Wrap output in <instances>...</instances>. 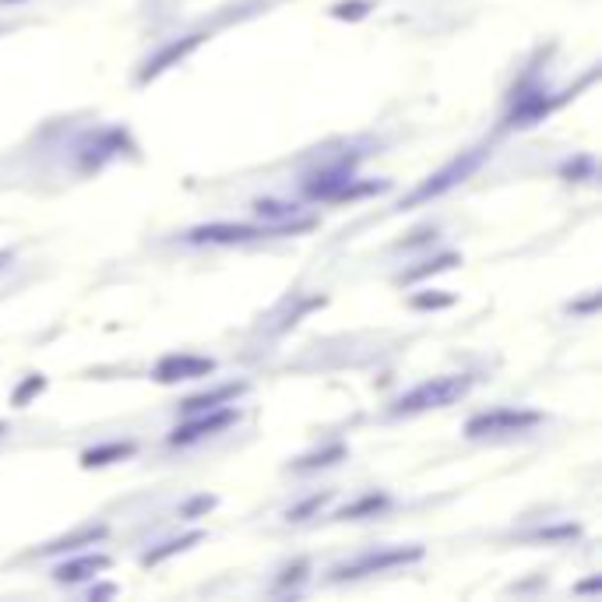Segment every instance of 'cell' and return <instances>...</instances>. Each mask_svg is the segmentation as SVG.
Listing matches in <instances>:
<instances>
[{
    "label": "cell",
    "mask_w": 602,
    "mask_h": 602,
    "mask_svg": "<svg viewBox=\"0 0 602 602\" xmlns=\"http://www.w3.org/2000/svg\"><path fill=\"white\" fill-rule=\"evenodd\" d=\"M131 451H134V444L113 440V444H102V448L85 451V455H82V465H85V469H96V465H109V462H123Z\"/></svg>",
    "instance_id": "cell-12"
},
{
    "label": "cell",
    "mask_w": 602,
    "mask_h": 602,
    "mask_svg": "<svg viewBox=\"0 0 602 602\" xmlns=\"http://www.w3.org/2000/svg\"><path fill=\"white\" fill-rule=\"evenodd\" d=\"M201 543V532H191V535H184V539H170V543H162V550H152V553H145V567H152V564H162L166 557H173V553H180V550H187V546H194Z\"/></svg>",
    "instance_id": "cell-13"
},
{
    "label": "cell",
    "mask_w": 602,
    "mask_h": 602,
    "mask_svg": "<svg viewBox=\"0 0 602 602\" xmlns=\"http://www.w3.org/2000/svg\"><path fill=\"white\" fill-rule=\"evenodd\" d=\"M324 501H328V497H313V501H306L303 507H293V511H289V521H303V514H310L313 507H321Z\"/></svg>",
    "instance_id": "cell-21"
},
{
    "label": "cell",
    "mask_w": 602,
    "mask_h": 602,
    "mask_svg": "<svg viewBox=\"0 0 602 602\" xmlns=\"http://www.w3.org/2000/svg\"><path fill=\"white\" fill-rule=\"evenodd\" d=\"M297 233L303 226H243V222H211L198 226L187 233V243H247V240H261V236H279V233Z\"/></svg>",
    "instance_id": "cell-4"
},
{
    "label": "cell",
    "mask_w": 602,
    "mask_h": 602,
    "mask_svg": "<svg viewBox=\"0 0 602 602\" xmlns=\"http://www.w3.org/2000/svg\"><path fill=\"white\" fill-rule=\"evenodd\" d=\"M342 455H345V451H342V448L335 444V448H331V451H324V455H310V458H303L300 469H317V465H331V458H342Z\"/></svg>",
    "instance_id": "cell-17"
},
{
    "label": "cell",
    "mask_w": 602,
    "mask_h": 602,
    "mask_svg": "<svg viewBox=\"0 0 602 602\" xmlns=\"http://www.w3.org/2000/svg\"><path fill=\"white\" fill-rule=\"evenodd\" d=\"M455 265H458V257H455V254H444V257H437V261H426V268L408 272L405 279L412 282V279H423V275H430V272H448V268H455Z\"/></svg>",
    "instance_id": "cell-16"
},
{
    "label": "cell",
    "mask_w": 602,
    "mask_h": 602,
    "mask_svg": "<svg viewBox=\"0 0 602 602\" xmlns=\"http://www.w3.org/2000/svg\"><path fill=\"white\" fill-rule=\"evenodd\" d=\"M254 208H257V215H261L268 226H293V218H297V211H300L297 204H286V201H257ZM297 226L306 229L310 222H297Z\"/></svg>",
    "instance_id": "cell-11"
},
{
    "label": "cell",
    "mask_w": 602,
    "mask_h": 602,
    "mask_svg": "<svg viewBox=\"0 0 602 602\" xmlns=\"http://www.w3.org/2000/svg\"><path fill=\"white\" fill-rule=\"evenodd\" d=\"M7 261H11V250H0V268H4Z\"/></svg>",
    "instance_id": "cell-23"
},
{
    "label": "cell",
    "mask_w": 602,
    "mask_h": 602,
    "mask_svg": "<svg viewBox=\"0 0 602 602\" xmlns=\"http://www.w3.org/2000/svg\"><path fill=\"white\" fill-rule=\"evenodd\" d=\"M4 430H7V426H4V423H0V433H4Z\"/></svg>",
    "instance_id": "cell-24"
},
{
    "label": "cell",
    "mask_w": 602,
    "mask_h": 602,
    "mask_svg": "<svg viewBox=\"0 0 602 602\" xmlns=\"http://www.w3.org/2000/svg\"><path fill=\"white\" fill-rule=\"evenodd\" d=\"M229 423H236V408H229V405L208 408V412H198V419H191V423L177 426V430L170 433V444H194V440H201V437H211V433L226 430Z\"/></svg>",
    "instance_id": "cell-6"
},
{
    "label": "cell",
    "mask_w": 602,
    "mask_h": 602,
    "mask_svg": "<svg viewBox=\"0 0 602 602\" xmlns=\"http://www.w3.org/2000/svg\"><path fill=\"white\" fill-rule=\"evenodd\" d=\"M412 303H416L419 310H430V306H451L455 297H416Z\"/></svg>",
    "instance_id": "cell-19"
},
{
    "label": "cell",
    "mask_w": 602,
    "mask_h": 602,
    "mask_svg": "<svg viewBox=\"0 0 602 602\" xmlns=\"http://www.w3.org/2000/svg\"><path fill=\"white\" fill-rule=\"evenodd\" d=\"M543 423V412L535 408H490L465 423V437H501V433H525Z\"/></svg>",
    "instance_id": "cell-2"
},
{
    "label": "cell",
    "mask_w": 602,
    "mask_h": 602,
    "mask_svg": "<svg viewBox=\"0 0 602 602\" xmlns=\"http://www.w3.org/2000/svg\"><path fill=\"white\" fill-rule=\"evenodd\" d=\"M201 39L204 36H187V39H177V43H170V46H162L148 64H145V71H141V82H152L155 75H162L166 67H173L177 60H184L191 50H198L201 46Z\"/></svg>",
    "instance_id": "cell-9"
},
{
    "label": "cell",
    "mask_w": 602,
    "mask_h": 602,
    "mask_svg": "<svg viewBox=\"0 0 602 602\" xmlns=\"http://www.w3.org/2000/svg\"><path fill=\"white\" fill-rule=\"evenodd\" d=\"M423 557V550L419 546H395V550H370V553H363V557H356V560H349V564H342V567H335L331 571V578H338V582H345V578H363V574H381V571H392V567H405V564H416Z\"/></svg>",
    "instance_id": "cell-3"
},
{
    "label": "cell",
    "mask_w": 602,
    "mask_h": 602,
    "mask_svg": "<svg viewBox=\"0 0 602 602\" xmlns=\"http://www.w3.org/2000/svg\"><path fill=\"white\" fill-rule=\"evenodd\" d=\"M381 507H388V497H384V494H367V497H360L356 503L342 507L338 518H367V514H377Z\"/></svg>",
    "instance_id": "cell-14"
},
{
    "label": "cell",
    "mask_w": 602,
    "mask_h": 602,
    "mask_svg": "<svg viewBox=\"0 0 602 602\" xmlns=\"http://www.w3.org/2000/svg\"><path fill=\"white\" fill-rule=\"evenodd\" d=\"M243 392H247V384H222V388H211V392H201V395H191L187 401H180V412L198 416V412L218 408V405H226V401H236Z\"/></svg>",
    "instance_id": "cell-10"
},
{
    "label": "cell",
    "mask_w": 602,
    "mask_h": 602,
    "mask_svg": "<svg viewBox=\"0 0 602 602\" xmlns=\"http://www.w3.org/2000/svg\"><path fill=\"white\" fill-rule=\"evenodd\" d=\"M370 11V4L356 0V4H335V18H363Z\"/></svg>",
    "instance_id": "cell-18"
},
{
    "label": "cell",
    "mask_w": 602,
    "mask_h": 602,
    "mask_svg": "<svg viewBox=\"0 0 602 602\" xmlns=\"http://www.w3.org/2000/svg\"><path fill=\"white\" fill-rule=\"evenodd\" d=\"M106 535V528L96 525V528H85V532H78V535H71V539H60V543H53V546H46V553H57V550H78V546H96V539Z\"/></svg>",
    "instance_id": "cell-15"
},
{
    "label": "cell",
    "mask_w": 602,
    "mask_h": 602,
    "mask_svg": "<svg viewBox=\"0 0 602 602\" xmlns=\"http://www.w3.org/2000/svg\"><path fill=\"white\" fill-rule=\"evenodd\" d=\"M479 162H483V148H476V152L455 159L451 166H444L440 173H433L426 184H419L408 198L401 201V208H412V204H419V201H430V198H437V194H444V191H451L455 184H462L465 177H472V173L479 170Z\"/></svg>",
    "instance_id": "cell-5"
},
{
    "label": "cell",
    "mask_w": 602,
    "mask_h": 602,
    "mask_svg": "<svg viewBox=\"0 0 602 602\" xmlns=\"http://www.w3.org/2000/svg\"><path fill=\"white\" fill-rule=\"evenodd\" d=\"M469 388H472V377H465V374L433 377V381H423V384H416L412 392H405V395L392 405V412H395V416H412V412H426V408H444V405H451V401L465 399Z\"/></svg>",
    "instance_id": "cell-1"
},
{
    "label": "cell",
    "mask_w": 602,
    "mask_h": 602,
    "mask_svg": "<svg viewBox=\"0 0 602 602\" xmlns=\"http://www.w3.org/2000/svg\"><path fill=\"white\" fill-rule=\"evenodd\" d=\"M43 384H46L43 377H32V381H28V384H25V388H21L18 395H14V401H18V405H25V401H28V395H32V392H43Z\"/></svg>",
    "instance_id": "cell-20"
},
{
    "label": "cell",
    "mask_w": 602,
    "mask_h": 602,
    "mask_svg": "<svg viewBox=\"0 0 602 602\" xmlns=\"http://www.w3.org/2000/svg\"><path fill=\"white\" fill-rule=\"evenodd\" d=\"M106 567H109V557H102V553H85V557L64 560V564L53 571V578H57V582H64V585H78V582L96 578V574L106 571Z\"/></svg>",
    "instance_id": "cell-8"
},
{
    "label": "cell",
    "mask_w": 602,
    "mask_h": 602,
    "mask_svg": "<svg viewBox=\"0 0 602 602\" xmlns=\"http://www.w3.org/2000/svg\"><path fill=\"white\" fill-rule=\"evenodd\" d=\"M574 173H592V159H589V155H582V159H578V166H574V162H567V166H564V177H574Z\"/></svg>",
    "instance_id": "cell-22"
},
{
    "label": "cell",
    "mask_w": 602,
    "mask_h": 602,
    "mask_svg": "<svg viewBox=\"0 0 602 602\" xmlns=\"http://www.w3.org/2000/svg\"><path fill=\"white\" fill-rule=\"evenodd\" d=\"M215 370L211 360L204 356H187V352H173V356H162L159 367H155V381L159 384H177V381H194V377H208Z\"/></svg>",
    "instance_id": "cell-7"
}]
</instances>
